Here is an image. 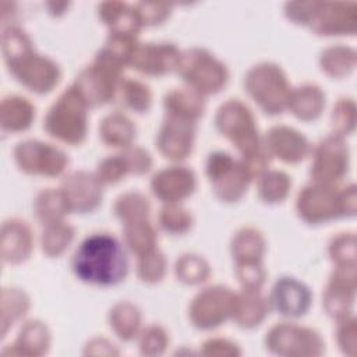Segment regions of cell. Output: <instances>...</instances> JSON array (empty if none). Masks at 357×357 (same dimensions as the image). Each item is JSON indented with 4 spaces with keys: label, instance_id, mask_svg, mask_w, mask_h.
I'll list each match as a JSON object with an SVG mask.
<instances>
[{
    "label": "cell",
    "instance_id": "db71d44e",
    "mask_svg": "<svg viewBox=\"0 0 357 357\" xmlns=\"http://www.w3.org/2000/svg\"><path fill=\"white\" fill-rule=\"evenodd\" d=\"M85 356H117L120 350L106 337H92L84 347Z\"/></svg>",
    "mask_w": 357,
    "mask_h": 357
},
{
    "label": "cell",
    "instance_id": "836d02e7",
    "mask_svg": "<svg viewBox=\"0 0 357 357\" xmlns=\"http://www.w3.org/2000/svg\"><path fill=\"white\" fill-rule=\"evenodd\" d=\"M356 50L340 43L325 47L318 60L321 71L333 79L349 77L356 68Z\"/></svg>",
    "mask_w": 357,
    "mask_h": 357
},
{
    "label": "cell",
    "instance_id": "c3c4849f",
    "mask_svg": "<svg viewBox=\"0 0 357 357\" xmlns=\"http://www.w3.org/2000/svg\"><path fill=\"white\" fill-rule=\"evenodd\" d=\"M137 14L142 26H158L162 25L172 14L170 4L160 3H134Z\"/></svg>",
    "mask_w": 357,
    "mask_h": 357
},
{
    "label": "cell",
    "instance_id": "44dd1931",
    "mask_svg": "<svg viewBox=\"0 0 357 357\" xmlns=\"http://www.w3.org/2000/svg\"><path fill=\"white\" fill-rule=\"evenodd\" d=\"M262 144L271 159L286 165H298L310 158L312 144L294 127L276 124L262 135Z\"/></svg>",
    "mask_w": 357,
    "mask_h": 357
},
{
    "label": "cell",
    "instance_id": "816d5d0a",
    "mask_svg": "<svg viewBox=\"0 0 357 357\" xmlns=\"http://www.w3.org/2000/svg\"><path fill=\"white\" fill-rule=\"evenodd\" d=\"M317 1H287L283 7L286 18L301 26H308L315 13Z\"/></svg>",
    "mask_w": 357,
    "mask_h": 357
},
{
    "label": "cell",
    "instance_id": "5bb4252c",
    "mask_svg": "<svg viewBox=\"0 0 357 357\" xmlns=\"http://www.w3.org/2000/svg\"><path fill=\"white\" fill-rule=\"evenodd\" d=\"M197 126V121L165 113L155 137L158 152L173 163L185 160L194 151Z\"/></svg>",
    "mask_w": 357,
    "mask_h": 357
},
{
    "label": "cell",
    "instance_id": "f35d334b",
    "mask_svg": "<svg viewBox=\"0 0 357 357\" xmlns=\"http://www.w3.org/2000/svg\"><path fill=\"white\" fill-rule=\"evenodd\" d=\"M176 279L185 286H198L205 283L211 276L209 262L199 254H181L174 264Z\"/></svg>",
    "mask_w": 357,
    "mask_h": 357
},
{
    "label": "cell",
    "instance_id": "9a60e30c",
    "mask_svg": "<svg viewBox=\"0 0 357 357\" xmlns=\"http://www.w3.org/2000/svg\"><path fill=\"white\" fill-rule=\"evenodd\" d=\"M181 50L172 42H138L128 67L145 77L159 78L176 73Z\"/></svg>",
    "mask_w": 357,
    "mask_h": 357
},
{
    "label": "cell",
    "instance_id": "ab89813d",
    "mask_svg": "<svg viewBox=\"0 0 357 357\" xmlns=\"http://www.w3.org/2000/svg\"><path fill=\"white\" fill-rule=\"evenodd\" d=\"M113 213L121 223L145 219L149 218L151 202L148 197L139 191H126L114 199Z\"/></svg>",
    "mask_w": 357,
    "mask_h": 357
},
{
    "label": "cell",
    "instance_id": "e575fe53",
    "mask_svg": "<svg viewBox=\"0 0 357 357\" xmlns=\"http://www.w3.org/2000/svg\"><path fill=\"white\" fill-rule=\"evenodd\" d=\"M123 244L135 257L158 247V230L149 218L123 223Z\"/></svg>",
    "mask_w": 357,
    "mask_h": 357
},
{
    "label": "cell",
    "instance_id": "b9f144b4",
    "mask_svg": "<svg viewBox=\"0 0 357 357\" xmlns=\"http://www.w3.org/2000/svg\"><path fill=\"white\" fill-rule=\"evenodd\" d=\"M166 272L167 259L158 247L137 257L135 273L142 283L158 284L165 279Z\"/></svg>",
    "mask_w": 357,
    "mask_h": 357
},
{
    "label": "cell",
    "instance_id": "681fc988",
    "mask_svg": "<svg viewBox=\"0 0 357 357\" xmlns=\"http://www.w3.org/2000/svg\"><path fill=\"white\" fill-rule=\"evenodd\" d=\"M335 337L337 347L343 354H356V318L353 314L336 321Z\"/></svg>",
    "mask_w": 357,
    "mask_h": 357
},
{
    "label": "cell",
    "instance_id": "3957f363",
    "mask_svg": "<svg viewBox=\"0 0 357 357\" xmlns=\"http://www.w3.org/2000/svg\"><path fill=\"white\" fill-rule=\"evenodd\" d=\"M356 185L347 184H305L296 198V212L300 220L318 226L356 216Z\"/></svg>",
    "mask_w": 357,
    "mask_h": 357
},
{
    "label": "cell",
    "instance_id": "74e56055",
    "mask_svg": "<svg viewBox=\"0 0 357 357\" xmlns=\"http://www.w3.org/2000/svg\"><path fill=\"white\" fill-rule=\"evenodd\" d=\"M74 237L75 229L66 220L47 225L39 238L42 252L49 258H59L68 250Z\"/></svg>",
    "mask_w": 357,
    "mask_h": 357
},
{
    "label": "cell",
    "instance_id": "f6af8a7d",
    "mask_svg": "<svg viewBox=\"0 0 357 357\" xmlns=\"http://www.w3.org/2000/svg\"><path fill=\"white\" fill-rule=\"evenodd\" d=\"M328 255L333 265H356V234L337 233L328 243Z\"/></svg>",
    "mask_w": 357,
    "mask_h": 357
},
{
    "label": "cell",
    "instance_id": "f1b7e54d",
    "mask_svg": "<svg viewBox=\"0 0 357 357\" xmlns=\"http://www.w3.org/2000/svg\"><path fill=\"white\" fill-rule=\"evenodd\" d=\"M100 141L114 149H124L134 145L137 127L134 121L121 110H114L106 114L98 127Z\"/></svg>",
    "mask_w": 357,
    "mask_h": 357
},
{
    "label": "cell",
    "instance_id": "4fadbf2b",
    "mask_svg": "<svg viewBox=\"0 0 357 357\" xmlns=\"http://www.w3.org/2000/svg\"><path fill=\"white\" fill-rule=\"evenodd\" d=\"M310 177L314 183L340 184L350 169V149L344 138L329 134L312 145Z\"/></svg>",
    "mask_w": 357,
    "mask_h": 357
},
{
    "label": "cell",
    "instance_id": "2e32d148",
    "mask_svg": "<svg viewBox=\"0 0 357 357\" xmlns=\"http://www.w3.org/2000/svg\"><path fill=\"white\" fill-rule=\"evenodd\" d=\"M356 289V265H335L322 293V307L325 314L336 321L351 315Z\"/></svg>",
    "mask_w": 357,
    "mask_h": 357
},
{
    "label": "cell",
    "instance_id": "83f0119b",
    "mask_svg": "<svg viewBox=\"0 0 357 357\" xmlns=\"http://www.w3.org/2000/svg\"><path fill=\"white\" fill-rule=\"evenodd\" d=\"M266 252V238L254 226L240 227L230 240V255L234 265L264 264Z\"/></svg>",
    "mask_w": 357,
    "mask_h": 357
},
{
    "label": "cell",
    "instance_id": "ba28073f",
    "mask_svg": "<svg viewBox=\"0 0 357 357\" xmlns=\"http://www.w3.org/2000/svg\"><path fill=\"white\" fill-rule=\"evenodd\" d=\"M205 176L212 194L223 204L238 202L254 181L243 160L226 151H213L208 155Z\"/></svg>",
    "mask_w": 357,
    "mask_h": 357
},
{
    "label": "cell",
    "instance_id": "ffe728a7",
    "mask_svg": "<svg viewBox=\"0 0 357 357\" xmlns=\"http://www.w3.org/2000/svg\"><path fill=\"white\" fill-rule=\"evenodd\" d=\"M149 188L162 204H181L195 192L197 174L188 166L173 163L153 173Z\"/></svg>",
    "mask_w": 357,
    "mask_h": 357
},
{
    "label": "cell",
    "instance_id": "f546056e",
    "mask_svg": "<svg viewBox=\"0 0 357 357\" xmlns=\"http://www.w3.org/2000/svg\"><path fill=\"white\" fill-rule=\"evenodd\" d=\"M165 113L197 121L205 114L206 100L188 86L173 88L163 96Z\"/></svg>",
    "mask_w": 357,
    "mask_h": 357
},
{
    "label": "cell",
    "instance_id": "4dcf8cb0",
    "mask_svg": "<svg viewBox=\"0 0 357 357\" xmlns=\"http://www.w3.org/2000/svg\"><path fill=\"white\" fill-rule=\"evenodd\" d=\"M107 322L117 339L121 342L135 340L142 324V314L137 304L123 300L112 305L107 312Z\"/></svg>",
    "mask_w": 357,
    "mask_h": 357
},
{
    "label": "cell",
    "instance_id": "f907efd6",
    "mask_svg": "<svg viewBox=\"0 0 357 357\" xmlns=\"http://www.w3.org/2000/svg\"><path fill=\"white\" fill-rule=\"evenodd\" d=\"M234 275L241 289L261 290L266 280V271L264 264L234 265Z\"/></svg>",
    "mask_w": 357,
    "mask_h": 357
},
{
    "label": "cell",
    "instance_id": "d6a6232c",
    "mask_svg": "<svg viewBox=\"0 0 357 357\" xmlns=\"http://www.w3.org/2000/svg\"><path fill=\"white\" fill-rule=\"evenodd\" d=\"M35 219L42 227L61 222L70 213L67 201L59 188H43L39 191L32 204Z\"/></svg>",
    "mask_w": 357,
    "mask_h": 357
},
{
    "label": "cell",
    "instance_id": "1f68e13d",
    "mask_svg": "<svg viewBox=\"0 0 357 357\" xmlns=\"http://www.w3.org/2000/svg\"><path fill=\"white\" fill-rule=\"evenodd\" d=\"M151 86L141 79L123 77L116 92L114 102L123 109L137 114L146 113L152 106Z\"/></svg>",
    "mask_w": 357,
    "mask_h": 357
},
{
    "label": "cell",
    "instance_id": "8992f818",
    "mask_svg": "<svg viewBox=\"0 0 357 357\" xmlns=\"http://www.w3.org/2000/svg\"><path fill=\"white\" fill-rule=\"evenodd\" d=\"M244 91L266 116H279L287 110L291 92L286 71L273 61H261L247 70Z\"/></svg>",
    "mask_w": 357,
    "mask_h": 357
},
{
    "label": "cell",
    "instance_id": "52a82bcc",
    "mask_svg": "<svg viewBox=\"0 0 357 357\" xmlns=\"http://www.w3.org/2000/svg\"><path fill=\"white\" fill-rule=\"evenodd\" d=\"M177 75L184 86L198 92L204 98L222 92L229 84L227 66L205 47H190L181 50Z\"/></svg>",
    "mask_w": 357,
    "mask_h": 357
},
{
    "label": "cell",
    "instance_id": "11a10c76",
    "mask_svg": "<svg viewBox=\"0 0 357 357\" xmlns=\"http://www.w3.org/2000/svg\"><path fill=\"white\" fill-rule=\"evenodd\" d=\"M68 3H46V7L49 8V14L53 17L63 15L66 13V8H68Z\"/></svg>",
    "mask_w": 357,
    "mask_h": 357
},
{
    "label": "cell",
    "instance_id": "7dc6e473",
    "mask_svg": "<svg viewBox=\"0 0 357 357\" xmlns=\"http://www.w3.org/2000/svg\"><path fill=\"white\" fill-rule=\"evenodd\" d=\"M120 153L123 155V158L128 166L130 174L144 176V174L149 173L153 166L152 155L142 146L131 145L128 148L121 149Z\"/></svg>",
    "mask_w": 357,
    "mask_h": 357
},
{
    "label": "cell",
    "instance_id": "d590c367",
    "mask_svg": "<svg viewBox=\"0 0 357 357\" xmlns=\"http://www.w3.org/2000/svg\"><path fill=\"white\" fill-rule=\"evenodd\" d=\"M31 308L29 296L18 287L10 286L4 287L1 291V310H0V324H1V339H4L8 331L20 321L25 318Z\"/></svg>",
    "mask_w": 357,
    "mask_h": 357
},
{
    "label": "cell",
    "instance_id": "9c48e42d",
    "mask_svg": "<svg viewBox=\"0 0 357 357\" xmlns=\"http://www.w3.org/2000/svg\"><path fill=\"white\" fill-rule=\"evenodd\" d=\"M264 343L269 353L280 357H318L325 353V340L321 333L291 319L271 326Z\"/></svg>",
    "mask_w": 357,
    "mask_h": 357
},
{
    "label": "cell",
    "instance_id": "d6986e66",
    "mask_svg": "<svg viewBox=\"0 0 357 357\" xmlns=\"http://www.w3.org/2000/svg\"><path fill=\"white\" fill-rule=\"evenodd\" d=\"M105 185L95 172L74 170L61 180L60 190L67 201L70 213H91L99 208L103 199Z\"/></svg>",
    "mask_w": 357,
    "mask_h": 357
},
{
    "label": "cell",
    "instance_id": "30bf717a",
    "mask_svg": "<svg viewBox=\"0 0 357 357\" xmlns=\"http://www.w3.org/2000/svg\"><path fill=\"white\" fill-rule=\"evenodd\" d=\"M123 73L124 68L95 56L93 61L77 74L73 85L88 107L96 109L114 102L117 86L124 77Z\"/></svg>",
    "mask_w": 357,
    "mask_h": 357
},
{
    "label": "cell",
    "instance_id": "484cf974",
    "mask_svg": "<svg viewBox=\"0 0 357 357\" xmlns=\"http://www.w3.org/2000/svg\"><path fill=\"white\" fill-rule=\"evenodd\" d=\"M36 116L35 105L25 96L10 93L0 102V128L3 132L20 134L28 131Z\"/></svg>",
    "mask_w": 357,
    "mask_h": 357
},
{
    "label": "cell",
    "instance_id": "d4e9b609",
    "mask_svg": "<svg viewBox=\"0 0 357 357\" xmlns=\"http://www.w3.org/2000/svg\"><path fill=\"white\" fill-rule=\"evenodd\" d=\"M98 17L107 26V33L138 38L144 28L134 4L123 1H103L98 4Z\"/></svg>",
    "mask_w": 357,
    "mask_h": 357
},
{
    "label": "cell",
    "instance_id": "cb8c5ba5",
    "mask_svg": "<svg viewBox=\"0 0 357 357\" xmlns=\"http://www.w3.org/2000/svg\"><path fill=\"white\" fill-rule=\"evenodd\" d=\"M271 312L268 297L261 290L241 289L236 293L231 321L241 329L258 328Z\"/></svg>",
    "mask_w": 357,
    "mask_h": 357
},
{
    "label": "cell",
    "instance_id": "7402d4cb",
    "mask_svg": "<svg viewBox=\"0 0 357 357\" xmlns=\"http://www.w3.org/2000/svg\"><path fill=\"white\" fill-rule=\"evenodd\" d=\"M35 236L31 225L20 218H10L1 225V259L10 265L28 261L33 252Z\"/></svg>",
    "mask_w": 357,
    "mask_h": 357
},
{
    "label": "cell",
    "instance_id": "603a6c76",
    "mask_svg": "<svg viewBox=\"0 0 357 357\" xmlns=\"http://www.w3.org/2000/svg\"><path fill=\"white\" fill-rule=\"evenodd\" d=\"M52 344V332L40 319L25 321L13 343L1 350L4 356L39 357L49 351Z\"/></svg>",
    "mask_w": 357,
    "mask_h": 357
},
{
    "label": "cell",
    "instance_id": "6da1fadb",
    "mask_svg": "<svg viewBox=\"0 0 357 357\" xmlns=\"http://www.w3.org/2000/svg\"><path fill=\"white\" fill-rule=\"evenodd\" d=\"M1 56L8 74L35 95L50 93L61 81L60 66L38 53L32 38L20 25L1 29Z\"/></svg>",
    "mask_w": 357,
    "mask_h": 357
},
{
    "label": "cell",
    "instance_id": "277c9868",
    "mask_svg": "<svg viewBox=\"0 0 357 357\" xmlns=\"http://www.w3.org/2000/svg\"><path fill=\"white\" fill-rule=\"evenodd\" d=\"M86 102L71 84L49 106L43 117V130L53 139L78 146L88 135L89 112Z\"/></svg>",
    "mask_w": 357,
    "mask_h": 357
},
{
    "label": "cell",
    "instance_id": "4316f807",
    "mask_svg": "<svg viewBox=\"0 0 357 357\" xmlns=\"http://www.w3.org/2000/svg\"><path fill=\"white\" fill-rule=\"evenodd\" d=\"M326 106V95L317 84L305 82L296 88H291L287 112H290L297 120L310 123L322 116Z\"/></svg>",
    "mask_w": 357,
    "mask_h": 357
},
{
    "label": "cell",
    "instance_id": "8fae6325",
    "mask_svg": "<svg viewBox=\"0 0 357 357\" xmlns=\"http://www.w3.org/2000/svg\"><path fill=\"white\" fill-rule=\"evenodd\" d=\"M13 159L20 172L47 178L60 177L70 165L68 155L59 146L40 139H22L13 149Z\"/></svg>",
    "mask_w": 357,
    "mask_h": 357
},
{
    "label": "cell",
    "instance_id": "7bdbcfd3",
    "mask_svg": "<svg viewBox=\"0 0 357 357\" xmlns=\"http://www.w3.org/2000/svg\"><path fill=\"white\" fill-rule=\"evenodd\" d=\"M332 134L344 138L353 134L356 127V102L353 98H339L331 113Z\"/></svg>",
    "mask_w": 357,
    "mask_h": 357
},
{
    "label": "cell",
    "instance_id": "60d3db41",
    "mask_svg": "<svg viewBox=\"0 0 357 357\" xmlns=\"http://www.w3.org/2000/svg\"><path fill=\"white\" fill-rule=\"evenodd\" d=\"M194 225L192 213L181 204H163L158 213V226L170 236H183Z\"/></svg>",
    "mask_w": 357,
    "mask_h": 357
},
{
    "label": "cell",
    "instance_id": "5b68a950",
    "mask_svg": "<svg viewBox=\"0 0 357 357\" xmlns=\"http://www.w3.org/2000/svg\"><path fill=\"white\" fill-rule=\"evenodd\" d=\"M215 130L238 152L240 159H248L264 149L254 112L241 99L225 100L213 117Z\"/></svg>",
    "mask_w": 357,
    "mask_h": 357
},
{
    "label": "cell",
    "instance_id": "7c38bea8",
    "mask_svg": "<svg viewBox=\"0 0 357 357\" xmlns=\"http://www.w3.org/2000/svg\"><path fill=\"white\" fill-rule=\"evenodd\" d=\"M236 291L223 284L199 290L188 304V319L199 331H212L231 321Z\"/></svg>",
    "mask_w": 357,
    "mask_h": 357
},
{
    "label": "cell",
    "instance_id": "8d00e7d4",
    "mask_svg": "<svg viewBox=\"0 0 357 357\" xmlns=\"http://www.w3.org/2000/svg\"><path fill=\"white\" fill-rule=\"evenodd\" d=\"M257 195L266 205H278L287 199L291 190V177L278 169H268L257 178Z\"/></svg>",
    "mask_w": 357,
    "mask_h": 357
},
{
    "label": "cell",
    "instance_id": "e0dca14e",
    "mask_svg": "<svg viewBox=\"0 0 357 357\" xmlns=\"http://www.w3.org/2000/svg\"><path fill=\"white\" fill-rule=\"evenodd\" d=\"M268 303L271 311H275L280 317L298 319L308 314L312 305V293L303 280L283 275L275 280L268 296Z\"/></svg>",
    "mask_w": 357,
    "mask_h": 357
},
{
    "label": "cell",
    "instance_id": "bcb514c9",
    "mask_svg": "<svg viewBox=\"0 0 357 357\" xmlns=\"http://www.w3.org/2000/svg\"><path fill=\"white\" fill-rule=\"evenodd\" d=\"M95 174L98 176L100 183L106 187V185L117 184L121 180H124L130 174V170L123 155L117 152L114 155H109L103 158L98 163Z\"/></svg>",
    "mask_w": 357,
    "mask_h": 357
},
{
    "label": "cell",
    "instance_id": "ac0fdd59",
    "mask_svg": "<svg viewBox=\"0 0 357 357\" xmlns=\"http://www.w3.org/2000/svg\"><path fill=\"white\" fill-rule=\"evenodd\" d=\"M356 24L357 4L354 1H317L308 28L318 36H353Z\"/></svg>",
    "mask_w": 357,
    "mask_h": 357
},
{
    "label": "cell",
    "instance_id": "f5cc1de1",
    "mask_svg": "<svg viewBox=\"0 0 357 357\" xmlns=\"http://www.w3.org/2000/svg\"><path fill=\"white\" fill-rule=\"evenodd\" d=\"M240 346L227 337H209L201 347L199 354L202 356H241Z\"/></svg>",
    "mask_w": 357,
    "mask_h": 357
},
{
    "label": "cell",
    "instance_id": "ee69618b",
    "mask_svg": "<svg viewBox=\"0 0 357 357\" xmlns=\"http://www.w3.org/2000/svg\"><path fill=\"white\" fill-rule=\"evenodd\" d=\"M135 340L142 356H160L166 351L170 342L167 331L158 324L142 328Z\"/></svg>",
    "mask_w": 357,
    "mask_h": 357
},
{
    "label": "cell",
    "instance_id": "7a4b0ae2",
    "mask_svg": "<svg viewBox=\"0 0 357 357\" xmlns=\"http://www.w3.org/2000/svg\"><path fill=\"white\" fill-rule=\"evenodd\" d=\"M74 276L89 286L113 287L128 275L127 248L107 231L91 233L77 245L70 261Z\"/></svg>",
    "mask_w": 357,
    "mask_h": 357
}]
</instances>
